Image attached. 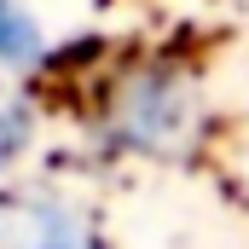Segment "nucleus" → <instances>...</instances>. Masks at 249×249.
Returning a JSON list of instances; mask_svg holds the SVG:
<instances>
[{
	"mask_svg": "<svg viewBox=\"0 0 249 249\" xmlns=\"http://www.w3.org/2000/svg\"><path fill=\"white\" fill-rule=\"evenodd\" d=\"M41 58V29L23 6L0 0V64H35Z\"/></svg>",
	"mask_w": 249,
	"mask_h": 249,
	"instance_id": "1",
	"label": "nucleus"
},
{
	"mask_svg": "<svg viewBox=\"0 0 249 249\" xmlns=\"http://www.w3.org/2000/svg\"><path fill=\"white\" fill-rule=\"evenodd\" d=\"M29 249H87V244H81L75 214H64V209H35V238H29Z\"/></svg>",
	"mask_w": 249,
	"mask_h": 249,
	"instance_id": "2",
	"label": "nucleus"
},
{
	"mask_svg": "<svg viewBox=\"0 0 249 249\" xmlns=\"http://www.w3.org/2000/svg\"><path fill=\"white\" fill-rule=\"evenodd\" d=\"M23 139H29V116H23V105L0 99V168L23 151Z\"/></svg>",
	"mask_w": 249,
	"mask_h": 249,
	"instance_id": "3",
	"label": "nucleus"
}]
</instances>
